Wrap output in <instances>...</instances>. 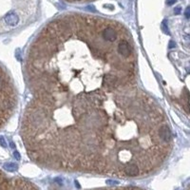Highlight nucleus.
I'll return each mask as SVG.
<instances>
[{
    "instance_id": "f257e3e1",
    "label": "nucleus",
    "mask_w": 190,
    "mask_h": 190,
    "mask_svg": "<svg viewBox=\"0 0 190 190\" xmlns=\"http://www.w3.org/2000/svg\"><path fill=\"white\" fill-rule=\"evenodd\" d=\"M21 136L30 158L41 166L120 178L153 173L173 144L163 109L138 84L33 95Z\"/></svg>"
},
{
    "instance_id": "f03ea898",
    "label": "nucleus",
    "mask_w": 190,
    "mask_h": 190,
    "mask_svg": "<svg viewBox=\"0 0 190 190\" xmlns=\"http://www.w3.org/2000/svg\"><path fill=\"white\" fill-rule=\"evenodd\" d=\"M33 95L116 90L138 84L137 53L128 30L115 20L68 14L42 29L29 49Z\"/></svg>"
},
{
    "instance_id": "7ed1b4c3",
    "label": "nucleus",
    "mask_w": 190,
    "mask_h": 190,
    "mask_svg": "<svg viewBox=\"0 0 190 190\" xmlns=\"http://www.w3.org/2000/svg\"><path fill=\"white\" fill-rule=\"evenodd\" d=\"M17 104L16 91L10 75L0 67V128L8 122Z\"/></svg>"
},
{
    "instance_id": "20e7f679",
    "label": "nucleus",
    "mask_w": 190,
    "mask_h": 190,
    "mask_svg": "<svg viewBox=\"0 0 190 190\" xmlns=\"http://www.w3.org/2000/svg\"><path fill=\"white\" fill-rule=\"evenodd\" d=\"M5 22L7 25H9V26L14 27L19 22V17L15 12H9V14H6L5 16Z\"/></svg>"
},
{
    "instance_id": "39448f33",
    "label": "nucleus",
    "mask_w": 190,
    "mask_h": 190,
    "mask_svg": "<svg viewBox=\"0 0 190 190\" xmlns=\"http://www.w3.org/2000/svg\"><path fill=\"white\" fill-rule=\"evenodd\" d=\"M93 190H144L143 188L139 187H133V186H125V187H110V188H98V189H93Z\"/></svg>"
},
{
    "instance_id": "423d86ee",
    "label": "nucleus",
    "mask_w": 190,
    "mask_h": 190,
    "mask_svg": "<svg viewBox=\"0 0 190 190\" xmlns=\"http://www.w3.org/2000/svg\"><path fill=\"white\" fill-rule=\"evenodd\" d=\"M4 168L6 170L10 171V172H14L15 170H17L18 166H17L16 163H7L4 164Z\"/></svg>"
},
{
    "instance_id": "0eeeda50",
    "label": "nucleus",
    "mask_w": 190,
    "mask_h": 190,
    "mask_svg": "<svg viewBox=\"0 0 190 190\" xmlns=\"http://www.w3.org/2000/svg\"><path fill=\"white\" fill-rule=\"evenodd\" d=\"M162 28H163V31L166 33H169V30H168V28H167V25H166V21L164 20L163 22V24H162Z\"/></svg>"
},
{
    "instance_id": "6e6552de",
    "label": "nucleus",
    "mask_w": 190,
    "mask_h": 190,
    "mask_svg": "<svg viewBox=\"0 0 190 190\" xmlns=\"http://www.w3.org/2000/svg\"><path fill=\"white\" fill-rule=\"evenodd\" d=\"M0 145L3 147H7V143H6L3 136H0Z\"/></svg>"
},
{
    "instance_id": "1a4fd4ad",
    "label": "nucleus",
    "mask_w": 190,
    "mask_h": 190,
    "mask_svg": "<svg viewBox=\"0 0 190 190\" xmlns=\"http://www.w3.org/2000/svg\"><path fill=\"white\" fill-rule=\"evenodd\" d=\"M185 15L186 18H190V7H187L185 11Z\"/></svg>"
},
{
    "instance_id": "9d476101",
    "label": "nucleus",
    "mask_w": 190,
    "mask_h": 190,
    "mask_svg": "<svg viewBox=\"0 0 190 190\" xmlns=\"http://www.w3.org/2000/svg\"><path fill=\"white\" fill-rule=\"evenodd\" d=\"M181 11H182V8L181 7H177V8H175V10H174V12L176 14H181Z\"/></svg>"
},
{
    "instance_id": "9b49d317",
    "label": "nucleus",
    "mask_w": 190,
    "mask_h": 190,
    "mask_svg": "<svg viewBox=\"0 0 190 190\" xmlns=\"http://www.w3.org/2000/svg\"><path fill=\"white\" fill-rule=\"evenodd\" d=\"M14 156L16 160H20V154H19V152L17 151H14Z\"/></svg>"
},
{
    "instance_id": "f8f14e48",
    "label": "nucleus",
    "mask_w": 190,
    "mask_h": 190,
    "mask_svg": "<svg viewBox=\"0 0 190 190\" xmlns=\"http://www.w3.org/2000/svg\"><path fill=\"white\" fill-rule=\"evenodd\" d=\"M175 47H176L175 42H174V41H170V42H169V49H173V48H175Z\"/></svg>"
},
{
    "instance_id": "ddd939ff",
    "label": "nucleus",
    "mask_w": 190,
    "mask_h": 190,
    "mask_svg": "<svg viewBox=\"0 0 190 190\" xmlns=\"http://www.w3.org/2000/svg\"><path fill=\"white\" fill-rule=\"evenodd\" d=\"M176 2V0H166V4L171 6V5H173L174 3Z\"/></svg>"
},
{
    "instance_id": "4468645a",
    "label": "nucleus",
    "mask_w": 190,
    "mask_h": 190,
    "mask_svg": "<svg viewBox=\"0 0 190 190\" xmlns=\"http://www.w3.org/2000/svg\"><path fill=\"white\" fill-rule=\"evenodd\" d=\"M71 2H85V1H90V0H68Z\"/></svg>"
},
{
    "instance_id": "2eb2a0df",
    "label": "nucleus",
    "mask_w": 190,
    "mask_h": 190,
    "mask_svg": "<svg viewBox=\"0 0 190 190\" xmlns=\"http://www.w3.org/2000/svg\"><path fill=\"white\" fill-rule=\"evenodd\" d=\"M187 72H188V73H190V67H188V68H187Z\"/></svg>"
},
{
    "instance_id": "dca6fc26",
    "label": "nucleus",
    "mask_w": 190,
    "mask_h": 190,
    "mask_svg": "<svg viewBox=\"0 0 190 190\" xmlns=\"http://www.w3.org/2000/svg\"><path fill=\"white\" fill-rule=\"evenodd\" d=\"M188 190H190V187H189V189H188Z\"/></svg>"
}]
</instances>
